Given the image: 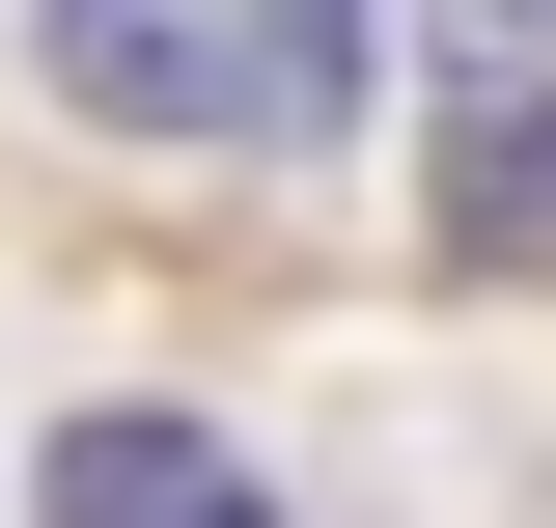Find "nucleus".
<instances>
[{"instance_id": "f257e3e1", "label": "nucleus", "mask_w": 556, "mask_h": 528, "mask_svg": "<svg viewBox=\"0 0 556 528\" xmlns=\"http://www.w3.org/2000/svg\"><path fill=\"white\" fill-rule=\"evenodd\" d=\"M84 139H167V167H278V139L362 112V0H28Z\"/></svg>"}, {"instance_id": "f03ea898", "label": "nucleus", "mask_w": 556, "mask_h": 528, "mask_svg": "<svg viewBox=\"0 0 556 528\" xmlns=\"http://www.w3.org/2000/svg\"><path fill=\"white\" fill-rule=\"evenodd\" d=\"M56 528H278L223 473V417H56Z\"/></svg>"}, {"instance_id": "7ed1b4c3", "label": "nucleus", "mask_w": 556, "mask_h": 528, "mask_svg": "<svg viewBox=\"0 0 556 528\" xmlns=\"http://www.w3.org/2000/svg\"><path fill=\"white\" fill-rule=\"evenodd\" d=\"M445 251L556 278V84H473V112H445Z\"/></svg>"}, {"instance_id": "20e7f679", "label": "nucleus", "mask_w": 556, "mask_h": 528, "mask_svg": "<svg viewBox=\"0 0 556 528\" xmlns=\"http://www.w3.org/2000/svg\"><path fill=\"white\" fill-rule=\"evenodd\" d=\"M445 56H473V84H556V0H445Z\"/></svg>"}]
</instances>
